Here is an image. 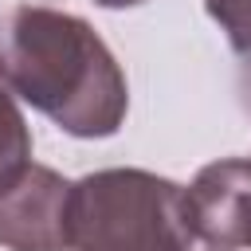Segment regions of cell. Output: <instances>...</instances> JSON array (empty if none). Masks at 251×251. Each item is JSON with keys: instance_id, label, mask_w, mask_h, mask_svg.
<instances>
[{"instance_id": "8992f818", "label": "cell", "mask_w": 251, "mask_h": 251, "mask_svg": "<svg viewBox=\"0 0 251 251\" xmlns=\"http://www.w3.org/2000/svg\"><path fill=\"white\" fill-rule=\"evenodd\" d=\"M208 16L220 24L239 55H251V0H204Z\"/></svg>"}, {"instance_id": "3957f363", "label": "cell", "mask_w": 251, "mask_h": 251, "mask_svg": "<svg viewBox=\"0 0 251 251\" xmlns=\"http://www.w3.org/2000/svg\"><path fill=\"white\" fill-rule=\"evenodd\" d=\"M0 247L67 251L71 247V180L47 165H27L0 188Z\"/></svg>"}, {"instance_id": "5b68a950", "label": "cell", "mask_w": 251, "mask_h": 251, "mask_svg": "<svg viewBox=\"0 0 251 251\" xmlns=\"http://www.w3.org/2000/svg\"><path fill=\"white\" fill-rule=\"evenodd\" d=\"M27 165H31L27 122H24L20 106H16V98L8 94V86H0V188L12 184Z\"/></svg>"}, {"instance_id": "52a82bcc", "label": "cell", "mask_w": 251, "mask_h": 251, "mask_svg": "<svg viewBox=\"0 0 251 251\" xmlns=\"http://www.w3.org/2000/svg\"><path fill=\"white\" fill-rule=\"evenodd\" d=\"M94 4H102V8H133L141 0H94Z\"/></svg>"}, {"instance_id": "6da1fadb", "label": "cell", "mask_w": 251, "mask_h": 251, "mask_svg": "<svg viewBox=\"0 0 251 251\" xmlns=\"http://www.w3.org/2000/svg\"><path fill=\"white\" fill-rule=\"evenodd\" d=\"M0 82L75 137L118 133L129 90L102 35L55 8L20 4L0 20Z\"/></svg>"}, {"instance_id": "277c9868", "label": "cell", "mask_w": 251, "mask_h": 251, "mask_svg": "<svg viewBox=\"0 0 251 251\" xmlns=\"http://www.w3.org/2000/svg\"><path fill=\"white\" fill-rule=\"evenodd\" d=\"M192 235L231 251L251 247V161H212L184 188Z\"/></svg>"}, {"instance_id": "7a4b0ae2", "label": "cell", "mask_w": 251, "mask_h": 251, "mask_svg": "<svg viewBox=\"0 0 251 251\" xmlns=\"http://www.w3.org/2000/svg\"><path fill=\"white\" fill-rule=\"evenodd\" d=\"M184 188L145 169H102L71 184V251H188Z\"/></svg>"}]
</instances>
